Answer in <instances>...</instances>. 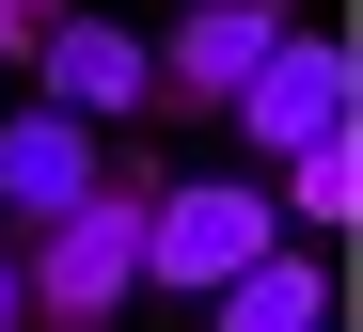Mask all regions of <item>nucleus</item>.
<instances>
[{
    "instance_id": "nucleus-1",
    "label": "nucleus",
    "mask_w": 363,
    "mask_h": 332,
    "mask_svg": "<svg viewBox=\"0 0 363 332\" xmlns=\"http://www.w3.org/2000/svg\"><path fill=\"white\" fill-rule=\"evenodd\" d=\"M143 159H95V190L64 222H32V253H16V285H32V332H111L143 301Z\"/></svg>"
},
{
    "instance_id": "nucleus-11",
    "label": "nucleus",
    "mask_w": 363,
    "mask_h": 332,
    "mask_svg": "<svg viewBox=\"0 0 363 332\" xmlns=\"http://www.w3.org/2000/svg\"><path fill=\"white\" fill-rule=\"evenodd\" d=\"M16 16H32V32H48V16H64V0H16Z\"/></svg>"
},
{
    "instance_id": "nucleus-10",
    "label": "nucleus",
    "mask_w": 363,
    "mask_h": 332,
    "mask_svg": "<svg viewBox=\"0 0 363 332\" xmlns=\"http://www.w3.org/2000/svg\"><path fill=\"white\" fill-rule=\"evenodd\" d=\"M0 63H32V16H16V0H0Z\"/></svg>"
},
{
    "instance_id": "nucleus-5",
    "label": "nucleus",
    "mask_w": 363,
    "mask_h": 332,
    "mask_svg": "<svg viewBox=\"0 0 363 332\" xmlns=\"http://www.w3.org/2000/svg\"><path fill=\"white\" fill-rule=\"evenodd\" d=\"M332 127H347V48L332 32H284L253 80H237V143L253 159H300V143H332Z\"/></svg>"
},
{
    "instance_id": "nucleus-9",
    "label": "nucleus",
    "mask_w": 363,
    "mask_h": 332,
    "mask_svg": "<svg viewBox=\"0 0 363 332\" xmlns=\"http://www.w3.org/2000/svg\"><path fill=\"white\" fill-rule=\"evenodd\" d=\"M0 332H32V285H16V253H0Z\"/></svg>"
},
{
    "instance_id": "nucleus-6",
    "label": "nucleus",
    "mask_w": 363,
    "mask_h": 332,
    "mask_svg": "<svg viewBox=\"0 0 363 332\" xmlns=\"http://www.w3.org/2000/svg\"><path fill=\"white\" fill-rule=\"evenodd\" d=\"M95 190V127L64 111H0V222H64Z\"/></svg>"
},
{
    "instance_id": "nucleus-2",
    "label": "nucleus",
    "mask_w": 363,
    "mask_h": 332,
    "mask_svg": "<svg viewBox=\"0 0 363 332\" xmlns=\"http://www.w3.org/2000/svg\"><path fill=\"white\" fill-rule=\"evenodd\" d=\"M253 253H284V206H269L253 174H158V190H143V285L221 301Z\"/></svg>"
},
{
    "instance_id": "nucleus-3",
    "label": "nucleus",
    "mask_w": 363,
    "mask_h": 332,
    "mask_svg": "<svg viewBox=\"0 0 363 332\" xmlns=\"http://www.w3.org/2000/svg\"><path fill=\"white\" fill-rule=\"evenodd\" d=\"M32 111H64V127H127V111H158V63H143V32L127 16H48L32 32Z\"/></svg>"
},
{
    "instance_id": "nucleus-4",
    "label": "nucleus",
    "mask_w": 363,
    "mask_h": 332,
    "mask_svg": "<svg viewBox=\"0 0 363 332\" xmlns=\"http://www.w3.org/2000/svg\"><path fill=\"white\" fill-rule=\"evenodd\" d=\"M284 32H300L284 0H190V16H174L143 63H158V95H174V111H237V80H253Z\"/></svg>"
},
{
    "instance_id": "nucleus-7",
    "label": "nucleus",
    "mask_w": 363,
    "mask_h": 332,
    "mask_svg": "<svg viewBox=\"0 0 363 332\" xmlns=\"http://www.w3.org/2000/svg\"><path fill=\"white\" fill-rule=\"evenodd\" d=\"M206 316H221V332H332V269L284 237V253H253V269H237Z\"/></svg>"
},
{
    "instance_id": "nucleus-8",
    "label": "nucleus",
    "mask_w": 363,
    "mask_h": 332,
    "mask_svg": "<svg viewBox=\"0 0 363 332\" xmlns=\"http://www.w3.org/2000/svg\"><path fill=\"white\" fill-rule=\"evenodd\" d=\"M269 206H284V222H316V237H332V222L363 206V127H332V143H300V159H284V190H269Z\"/></svg>"
}]
</instances>
